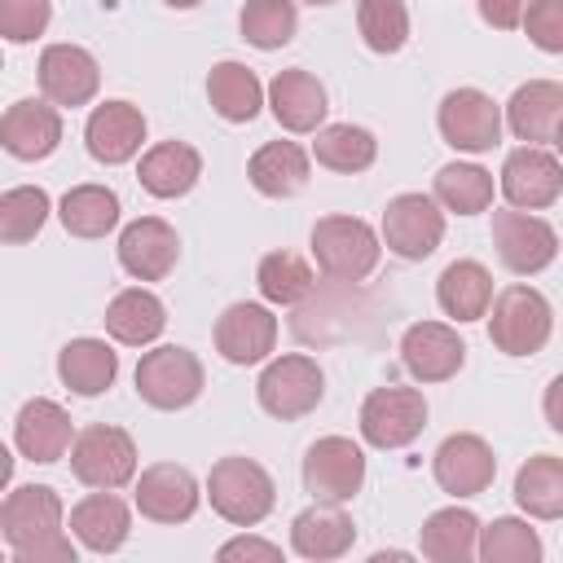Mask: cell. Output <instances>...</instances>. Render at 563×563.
Returning <instances> with one entry per match:
<instances>
[{
  "mask_svg": "<svg viewBox=\"0 0 563 563\" xmlns=\"http://www.w3.org/2000/svg\"><path fill=\"white\" fill-rule=\"evenodd\" d=\"M13 440H18L22 457H31V462H57L70 449V413L57 400L35 396V400L22 405L18 427H13Z\"/></svg>",
  "mask_w": 563,
  "mask_h": 563,
  "instance_id": "cb8c5ba5",
  "label": "cell"
},
{
  "mask_svg": "<svg viewBox=\"0 0 563 563\" xmlns=\"http://www.w3.org/2000/svg\"><path fill=\"white\" fill-rule=\"evenodd\" d=\"M0 532L18 563H75V545L62 532V497L48 484H22L0 506Z\"/></svg>",
  "mask_w": 563,
  "mask_h": 563,
  "instance_id": "6da1fadb",
  "label": "cell"
},
{
  "mask_svg": "<svg viewBox=\"0 0 563 563\" xmlns=\"http://www.w3.org/2000/svg\"><path fill=\"white\" fill-rule=\"evenodd\" d=\"M550 325H554V312H550V303H545L541 290H532V286H506L497 295V303H493L488 339L506 356H532V352L545 347Z\"/></svg>",
  "mask_w": 563,
  "mask_h": 563,
  "instance_id": "3957f363",
  "label": "cell"
},
{
  "mask_svg": "<svg viewBox=\"0 0 563 563\" xmlns=\"http://www.w3.org/2000/svg\"><path fill=\"white\" fill-rule=\"evenodd\" d=\"M312 255L325 277L361 282L378 264V233L356 216H325L312 224Z\"/></svg>",
  "mask_w": 563,
  "mask_h": 563,
  "instance_id": "277c9868",
  "label": "cell"
},
{
  "mask_svg": "<svg viewBox=\"0 0 563 563\" xmlns=\"http://www.w3.org/2000/svg\"><path fill=\"white\" fill-rule=\"evenodd\" d=\"M427 427V400L418 387H374L361 405V435L374 449H405Z\"/></svg>",
  "mask_w": 563,
  "mask_h": 563,
  "instance_id": "52a82bcc",
  "label": "cell"
},
{
  "mask_svg": "<svg viewBox=\"0 0 563 563\" xmlns=\"http://www.w3.org/2000/svg\"><path fill=\"white\" fill-rule=\"evenodd\" d=\"M422 554L435 563H466L471 554H479V519L471 510H435L422 523Z\"/></svg>",
  "mask_w": 563,
  "mask_h": 563,
  "instance_id": "d6a6232c",
  "label": "cell"
},
{
  "mask_svg": "<svg viewBox=\"0 0 563 563\" xmlns=\"http://www.w3.org/2000/svg\"><path fill=\"white\" fill-rule=\"evenodd\" d=\"M70 471L88 488H123L136 475V444L128 431L92 422L70 444Z\"/></svg>",
  "mask_w": 563,
  "mask_h": 563,
  "instance_id": "5b68a950",
  "label": "cell"
},
{
  "mask_svg": "<svg viewBox=\"0 0 563 563\" xmlns=\"http://www.w3.org/2000/svg\"><path fill=\"white\" fill-rule=\"evenodd\" d=\"M277 343V317L264 303H233L216 321V347L233 365H255Z\"/></svg>",
  "mask_w": 563,
  "mask_h": 563,
  "instance_id": "ac0fdd59",
  "label": "cell"
},
{
  "mask_svg": "<svg viewBox=\"0 0 563 563\" xmlns=\"http://www.w3.org/2000/svg\"><path fill=\"white\" fill-rule=\"evenodd\" d=\"M163 4H172V9H194V4H202V0H163Z\"/></svg>",
  "mask_w": 563,
  "mask_h": 563,
  "instance_id": "c3c4849f",
  "label": "cell"
},
{
  "mask_svg": "<svg viewBox=\"0 0 563 563\" xmlns=\"http://www.w3.org/2000/svg\"><path fill=\"white\" fill-rule=\"evenodd\" d=\"M57 374L70 391L79 396H101L114 374H119V356L101 343V339H70L62 352H57Z\"/></svg>",
  "mask_w": 563,
  "mask_h": 563,
  "instance_id": "f546056e",
  "label": "cell"
},
{
  "mask_svg": "<svg viewBox=\"0 0 563 563\" xmlns=\"http://www.w3.org/2000/svg\"><path fill=\"white\" fill-rule=\"evenodd\" d=\"M501 194L519 211H541L563 194V167L537 145H523L501 167Z\"/></svg>",
  "mask_w": 563,
  "mask_h": 563,
  "instance_id": "5bb4252c",
  "label": "cell"
},
{
  "mask_svg": "<svg viewBox=\"0 0 563 563\" xmlns=\"http://www.w3.org/2000/svg\"><path fill=\"white\" fill-rule=\"evenodd\" d=\"M57 141H62V114L53 101L26 97V101H13L0 119V145L13 158H26V163L48 158L57 150Z\"/></svg>",
  "mask_w": 563,
  "mask_h": 563,
  "instance_id": "e0dca14e",
  "label": "cell"
},
{
  "mask_svg": "<svg viewBox=\"0 0 563 563\" xmlns=\"http://www.w3.org/2000/svg\"><path fill=\"white\" fill-rule=\"evenodd\" d=\"M515 501L537 519H563V462L537 453L515 475Z\"/></svg>",
  "mask_w": 563,
  "mask_h": 563,
  "instance_id": "836d02e7",
  "label": "cell"
},
{
  "mask_svg": "<svg viewBox=\"0 0 563 563\" xmlns=\"http://www.w3.org/2000/svg\"><path fill=\"white\" fill-rule=\"evenodd\" d=\"M62 224L66 233L75 238H101L119 224V198L106 189V185H75L66 198H62Z\"/></svg>",
  "mask_w": 563,
  "mask_h": 563,
  "instance_id": "e575fe53",
  "label": "cell"
},
{
  "mask_svg": "<svg viewBox=\"0 0 563 563\" xmlns=\"http://www.w3.org/2000/svg\"><path fill=\"white\" fill-rule=\"evenodd\" d=\"M48 18H53L48 0H0V35L9 44H26V40L44 35Z\"/></svg>",
  "mask_w": 563,
  "mask_h": 563,
  "instance_id": "7bdbcfd3",
  "label": "cell"
},
{
  "mask_svg": "<svg viewBox=\"0 0 563 563\" xmlns=\"http://www.w3.org/2000/svg\"><path fill=\"white\" fill-rule=\"evenodd\" d=\"M48 220V194L40 185H18V189H4L0 198V238L9 246L35 238Z\"/></svg>",
  "mask_w": 563,
  "mask_h": 563,
  "instance_id": "74e56055",
  "label": "cell"
},
{
  "mask_svg": "<svg viewBox=\"0 0 563 563\" xmlns=\"http://www.w3.org/2000/svg\"><path fill=\"white\" fill-rule=\"evenodd\" d=\"M497 457L479 435H449L435 449V484L453 497H475L493 484Z\"/></svg>",
  "mask_w": 563,
  "mask_h": 563,
  "instance_id": "d6986e66",
  "label": "cell"
},
{
  "mask_svg": "<svg viewBox=\"0 0 563 563\" xmlns=\"http://www.w3.org/2000/svg\"><path fill=\"white\" fill-rule=\"evenodd\" d=\"M84 141H88V154L97 163H128L141 141H145V119L132 101H106L88 114V128H84Z\"/></svg>",
  "mask_w": 563,
  "mask_h": 563,
  "instance_id": "44dd1931",
  "label": "cell"
},
{
  "mask_svg": "<svg viewBox=\"0 0 563 563\" xmlns=\"http://www.w3.org/2000/svg\"><path fill=\"white\" fill-rule=\"evenodd\" d=\"M128 528H132L128 506H123L110 488H101V493L84 497V501L70 510V532H75L88 550H97V554L119 550V545L128 541Z\"/></svg>",
  "mask_w": 563,
  "mask_h": 563,
  "instance_id": "4316f807",
  "label": "cell"
},
{
  "mask_svg": "<svg viewBox=\"0 0 563 563\" xmlns=\"http://www.w3.org/2000/svg\"><path fill=\"white\" fill-rule=\"evenodd\" d=\"M207 497L220 519L251 528L273 510V479L251 457H220L207 475Z\"/></svg>",
  "mask_w": 563,
  "mask_h": 563,
  "instance_id": "7a4b0ae2",
  "label": "cell"
},
{
  "mask_svg": "<svg viewBox=\"0 0 563 563\" xmlns=\"http://www.w3.org/2000/svg\"><path fill=\"white\" fill-rule=\"evenodd\" d=\"M444 238V211L427 194H400L383 211V242L400 260H427Z\"/></svg>",
  "mask_w": 563,
  "mask_h": 563,
  "instance_id": "30bf717a",
  "label": "cell"
},
{
  "mask_svg": "<svg viewBox=\"0 0 563 563\" xmlns=\"http://www.w3.org/2000/svg\"><path fill=\"white\" fill-rule=\"evenodd\" d=\"M352 541H356V528H352V519H347L334 501H325V506H308V510H299L295 523H290V545H295L299 559H317V563H325V559L347 554Z\"/></svg>",
  "mask_w": 563,
  "mask_h": 563,
  "instance_id": "7402d4cb",
  "label": "cell"
},
{
  "mask_svg": "<svg viewBox=\"0 0 563 563\" xmlns=\"http://www.w3.org/2000/svg\"><path fill=\"white\" fill-rule=\"evenodd\" d=\"M435 299L440 308L453 317V321H479L493 303V277L484 264L475 260H457L440 273V286H435Z\"/></svg>",
  "mask_w": 563,
  "mask_h": 563,
  "instance_id": "f1b7e54d",
  "label": "cell"
},
{
  "mask_svg": "<svg viewBox=\"0 0 563 563\" xmlns=\"http://www.w3.org/2000/svg\"><path fill=\"white\" fill-rule=\"evenodd\" d=\"M400 356L418 383H444L462 369L466 343L457 339V330H449L440 321H413L400 339Z\"/></svg>",
  "mask_w": 563,
  "mask_h": 563,
  "instance_id": "9a60e30c",
  "label": "cell"
},
{
  "mask_svg": "<svg viewBox=\"0 0 563 563\" xmlns=\"http://www.w3.org/2000/svg\"><path fill=\"white\" fill-rule=\"evenodd\" d=\"M365 484V453L343 440V435H325L308 449L303 457V488L317 501H352Z\"/></svg>",
  "mask_w": 563,
  "mask_h": 563,
  "instance_id": "9c48e42d",
  "label": "cell"
},
{
  "mask_svg": "<svg viewBox=\"0 0 563 563\" xmlns=\"http://www.w3.org/2000/svg\"><path fill=\"white\" fill-rule=\"evenodd\" d=\"M136 176H141L145 194H154V198H180V194H189L198 185L202 158L185 141H158L154 150H145Z\"/></svg>",
  "mask_w": 563,
  "mask_h": 563,
  "instance_id": "d4e9b609",
  "label": "cell"
},
{
  "mask_svg": "<svg viewBox=\"0 0 563 563\" xmlns=\"http://www.w3.org/2000/svg\"><path fill=\"white\" fill-rule=\"evenodd\" d=\"M308 4H334V0H308Z\"/></svg>",
  "mask_w": 563,
  "mask_h": 563,
  "instance_id": "f907efd6",
  "label": "cell"
},
{
  "mask_svg": "<svg viewBox=\"0 0 563 563\" xmlns=\"http://www.w3.org/2000/svg\"><path fill=\"white\" fill-rule=\"evenodd\" d=\"M479 559L484 563H537L541 541L523 519H493L479 528Z\"/></svg>",
  "mask_w": 563,
  "mask_h": 563,
  "instance_id": "60d3db41",
  "label": "cell"
},
{
  "mask_svg": "<svg viewBox=\"0 0 563 563\" xmlns=\"http://www.w3.org/2000/svg\"><path fill=\"white\" fill-rule=\"evenodd\" d=\"M532 0H479V18L497 31H515L523 26V13H528Z\"/></svg>",
  "mask_w": 563,
  "mask_h": 563,
  "instance_id": "f6af8a7d",
  "label": "cell"
},
{
  "mask_svg": "<svg viewBox=\"0 0 563 563\" xmlns=\"http://www.w3.org/2000/svg\"><path fill=\"white\" fill-rule=\"evenodd\" d=\"M312 154L321 167L330 172H365L378 154V141L365 132V128H352V123H330L317 132L312 141Z\"/></svg>",
  "mask_w": 563,
  "mask_h": 563,
  "instance_id": "d590c367",
  "label": "cell"
},
{
  "mask_svg": "<svg viewBox=\"0 0 563 563\" xmlns=\"http://www.w3.org/2000/svg\"><path fill=\"white\" fill-rule=\"evenodd\" d=\"M493 246L501 255V264L510 273H541L554 264L559 255V233L541 220V216H528V211H497L493 216Z\"/></svg>",
  "mask_w": 563,
  "mask_h": 563,
  "instance_id": "8fae6325",
  "label": "cell"
},
{
  "mask_svg": "<svg viewBox=\"0 0 563 563\" xmlns=\"http://www.w3.org/2000/svg\"><path fill=\"white\" fill-rule=\"evenodd\" d=\"M136 391L154 409H185L202 391V361L189 347H154L136 365Z\"/></svg>",
  "mask_w": 563,
  "mask_h": 563,
  "instance_id": "8992f818",
  "label": "cell"
},
{
  "mask_svg": "<svg viewBox=\"0 0 563 563\" xmlns=\"http://www.w3.org/2000/svg\"><path fill=\"white\" fill-rule=\"evenodd\" d=\"M559 119H563V84H554V79H532V84L515 88V97L506 101V123L528 145L554 141Z\"/></svg>",
  "mask_w": 563,
  "mask_h": 563,
  "instance_id": "603a6c76",
  "label": "cell"
},
{
  "mask_svg": "<svg viewBox=\"0 0 563 563\" xmlns=\"http://www.w3.org/2000/svg\"><path fill=\"white\" fill-rule=\"evenodd\" d=\"M255 282H260V295H264L268 303H299V299L312 290L317 277H312V268H308L299 255H290V251H273V255L260 260Z\"/></svg>",
  "mask_w": 563,
  "mask_h": 563,
  "instance_id": "f35d334b",
  "label": "cell"
},
{
  "mask_svg": "<svg viewBox=\"0 0 563 563\" xmlns=\"http://www.w3.org/2000/svg\"><path fill=\"white\" fill-rule=\"evenodd\" d=\"M435 198L457 216H475L493 202V176L475 163H449L435 172Z\"/></svg>",
  "mask_w": 563,
  "mask_h": 563,
  "instance_id": "8d00e7d4",
  "label": "cell"
},
{
  "mask_svg": "<svg viewBox=\"0 0 563 563\" xmlns=\"http://www.w3.org/2000/svg\"><path fill=\"white\" fill-rule=\"evenodd\" d=\"M176 255H180V242H176V229L158 216H145V220H132L123 233H119V264L136 277V282H163L172 268H176Z\"/></svg>",
  "mask_w": 563,
  "mask_h": 563,
  "instance_id": "2e32d148",
  "label": "cell"
},
{
  "mask_svg": "<svg viewBox=\"0 0 563 563\" xmlns=\"http://www.w3.org/2000/svg\"><path fill=\"white\" fill-rule=\"evenodd\" d=\"M233 559H264V563H277L282 550L268 545V541H255V537H238V541L220 545V563H233Z\"/></svg>",
  "mask_w": 563,
  "mask_h": 563,
  "instance_id": "bcb514c9",
  "label": "cell"
},
{
  "mask_svg": "<svg viewBox=\"0 0 563 563\" xmlns=\"http://www.w3.org/2000/svg\"><path fill=\"white\" fill-rule=\"evenodd\" d=\"M295 26H299V13L290 0H246V9H242V40L255 48L290 44Z\"/></svg>",
  "mask_w": 563,
  "mask_h": 563,
  "instance_id": "ab89813d",
  "label": "cell"
},
{
  "mask_svg": "<svg viewBox=\"0 0 563 563\" xmlns=\"http://www.w3.org/2000/svg\"><path fill=\"white\" fill-rule=\"evenodd\" d=\"M251 185L268 198H290L308 185V154L295 141H268L251 154Z\"/></svg>",
  "mask_w": 563,
  "mask_h": 563,
  "instance_id": "83f0119b",
  "label": "cell"
},
{
  "mask_svg": "<svg viewBox=\"0 0 563 563\" xmlns=\"http://www.w3.org/2000/svg\"><path fill=\"white\" fill-rule=\"evenodd\" d=\"M523 31L541 53H563V0H532L523 13Z\"/></svg>",
  "mask_w": 563,
  "mask_h": 563,
  "instance_id": "ee69618b",
  "label": "cell"
},
{
  "mask_svg": "<svg viewBox=\"0 0 563 563\" xmlns=\"http://www.w3.org/2000/svg\"><path fill=\"white\" fill-rule=\"evenodd\" d=\"M97 84H101V70L92 62L88 48L79 44H48L40 53V88L53 106H88L97 97Z\"/></svg>",
  "mask_w": 563,
  "mask_h": 563,
  "instance_id": "4fadbf2b",
  "label": "cell"
},
{
  "mask_svg": "<svg viewBox=\"0 0 563 563\" xmlns=\"http://www.w3.org/2000/svg\"><path fill=\"white\" fill-rule=\"evenodd\" d=\"M207 97H211V110L229 123H251L260 114V101H264V88L255 79V70H246L242 62H220L211 66L207 75Z\"/></svg>",
  "mask_w": 563,
  "mask_h": 563,
  "instance_id": "1f68e13d",
  "label": "cell"
},
{
  "mask_svg": "<svg viewBox=\"0 0 563 563\" xmlns=\"http://www.w3.org/2000/svg\"><path fill=\"white\" fill-rule=\"evenodd\" d=\"M554 145H559V154H563V119H559V132H554Z\"/></svg>",
  "mask_w": 563,
  "mask_h": 563,
  "instance_id": "681fc988",
  "label": "cell"
},
{
  "mask_svg": "<svg viewBox=\"0 0 563 563\" xmlns=\"http://www.w3.org/2000/svg\"><path fill=\"white\" fill-rule=\"evenodd\" d=\"M163 325H167V312H163V303H158V295H150V290H119L114 299H110V308H106V330L119 339V343H128V347H141V343H154L158 334H163Z\"/></svg>",
  "mask_w": 563,
  "mask_h": 563,
  "instance_id": "4dcf8cb0",
  "label": "cell"
},
{
  "mask_svg": "<svg viewBox=\"0 0 563 563\" xmlns=\"http://www.w3.org/2000/svg\"><path fill=\"white\" fill-rule=\"evenodd\" d=\"M268 106L282 128L312 132L325 119V88L308 70H277V79L268 84Z\"/></svg>",
  "mask_w": 563,
  "mask_h": 563,
  "instance_id": "484cf974",
  "label": "cell"
},
{
  "mask_svg": "<svg viewBox=\"0 0 563 563\" xmlns=\"http://www.w3.org/2000/svg\"><path fill=\"white\" fill-rule=\"evenodd\" d=\"M136 506L154 523H185L198 510V484H194V475L185 466L158 462V466L141 471V479H136Z\"/></svg>",
  "mask_w": 563,
  "mask_h": 563,
  "instance_id": "ffe728a7",
  "label": "cell"
},
{
  "mask_svg": "<svg viewBox=\"0 0 563 563\" xmlns=\"http://www.w3.org/2000/svg\"><path fill=\"white\" fill-rule=\"evenodd\" d=\"M440 136L462 154H484L501 136V110L479 88H453L440 101Z\"/></svg>",
  "mask_w": 563,
  "mask_h": 563,
  "instance_id": "7c38bea8",
  "label": "cell"
},
{
  "mask_svg": "<svg viewBox=\"0 0 563 563\" xmlns=\"http://www.w3.org/2000/svg\"><path fill=\"white\" fill-rule=\"evenodd\" d=\"M356 26L374 53H396L409 40V13L405 0H361L356 4Z\"/></svg>",
  "mask_w": 563,
  "mask_h": 563,
  "instance_id": "b9f144b4",
  "label": "cell"
},
{
  "mask_svg": "<svg viewBox=\"0 0 563 563\" xmlns=\"http://www.w3.org/2000/svg\"><path fill=\"white\" fill-rule=\"evenodd\" d=\"M321 391H325V378H321L317 361H312V356H299V352L277 356V361L260 374V383H255V396H260L264 413H273V418H282V422H286V418H303L308 409H317Z\"/></svg>",
  "mask_w": 563,
  "mask_h": 563,
  "instance_id": "ba28073f",
  "label": "cell"
},
{
  "mask_svg": "<svg viewBox=\"0 0 563 563\" xmlns=\"http://www.w3.org/2000/svg\"><path fill=\"white\" fill-rule=\"evenodd\" d=\"M541 405H545V422H550V427L563 435V374H559V378L545 387V400H541Z\"/></svg>",
  "mask_w": 563,
  "mask_h": 563,
  "instance_id": "7dc6e473",
  "label": "cell"
}]
</instances>
